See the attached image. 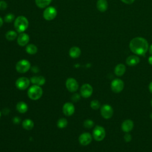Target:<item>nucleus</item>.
<instances>
[{
	"label": "nucleus",
	"instance_id": "1",
	"mask_svg": "<svg viewBox=\"0 0 152 152\" xmlns=\"http://www.w3.org/2000/svg\"><path fill=\"white\" fill-rule=\"evenodd\" d=\"M129 48L134 53L137 55H144L148 49V42L143 37H135L131 40Z\"/></svg>",
	"mask_w": 152,
	"mask_h": 152
},
{
	"label": "nucleus",
	"instance_id": "2",
	"mask_svg": "<svg viewBox=\"0 0 152 152\" xmlns=\"http://www.w3.org/2000/svg\"><path fill=\"white\" fill-rule=\"evenodd\" d=\"M28 26V21L24 16H18L15 20L14 27L17 32L23 33Z\"/></svg>",
	"mask_w": 152,
	"mask_h": 152
},
{
	"label": "nucleus",
	"instance_id": "3",
	"mask_svg": "<svg viewBox=\"0 0 152 152\" xmlns=\"http://www.w3.org/2000/svg\"><path fill=\"white\" fill-rule=\"evenodd\" d=\"M43 94V90L40 86L33 85L30 87L27 90L28 97L33 100H37L41 98Z\"/></svg>",
	"mask_w": 152,
	"mask_h": 152
},
{
	"label": "nucleus",
	"instance_id": "4",
	"mask_svg": "<svg viewBox=\"0 0 152 152\" xmlns=\"http://www.w3.org/2000/svg\"><path fill=\"white\" fill-rule=\"evenodd\" d=\"M106 136L105 129L100 126L96 125L93 131V137L96 141H102Z\"/></svg>",
	"mask_w": 152,
	"mask_h": 152
},
{
	"label": "nucleus",
	"instance_id": "5",
	"mask_svg": "<svg viewBox=\"0 0 152 152\" xmlns=\"http://www.w3.org/2000/svg\"><path fill=\"white\" fill-rule=\"evenodd\" d=\"M31 68L30 62L26 59H21L15 65L16 71L19 73H25Z\"/></svg>",
	"mask_w": 152,
	"mask_h": 152
},
{
	"label": "nucleus",
	"instance_id": "6",
	"mask_svg": "<svg viewBox=\"0 0 152 152\" xmlns=\"http://www.w3.org/2000/svg\"><path fill=\"white\" fill-rule=\"evenodd\" d=\"M30 80L26 77H19L15 81L16 87L20 90H25L29 87Z\"/></svg>",
	"mask_w": 152,
	"mask_h": 152
},
{
	"label": "nucleus",
	"instance_id": "7",
	"mask_svg": "<svg viewBox=\"0 0 152 152\" xmlns=\"http://www.w3.org/2000/svg\"><path fill=\"white\" fill-rule=\"evenodd\" d=\"M110 87L113 92L119 93L123 90L124 88V83L119 78H115L111 82Z\"/></svg>",
	"mask_w": 152,
	"mask_h": 152
},
{
	"label": "nucleus",
	"instance_id": "8",
	"mask_svg": "<svg viewBox=\"0 0 152 152\" xmlns=\"http://www.w3.org/2000/svg\"><path fill=\"white\" fill-rule=\"evenodd\" d=\"M100 113L103 118L106 119H110L113 115V109L108 104H103L100 107Z\"/></svg>",
	"mask_w": 152,
	"mask_h": 152
},
{
	"label": "nucleus",
	"instance_id": "9",
	"mask_svg": "<svg viewBox=\"0 0 152 152\" xmlns=\"http://www.w3.org/2000/svg\"><path fill=\"white\" fill-rule=\"evenodd\" d=\"M65 86L67 90L72 93L75 92L78 90L79 85L77 81L72 77L68 78L65 82Z\"/></svg>",
	"mask_w": 152,
	"mask_h": 152
},
{
	"label": "nucleus",
	"instance_id": "10",
	"mask_svg": "<svg viewBox=\"0 0 152 152\" xmlns=\"http://www.w3.org/2000/svg\"><path fill=\"white\" fill-rule=\"evenodd\" d=\"M57 14L56 10L53 7H49L46 8L43 11V18L48 21L53 20Z\"/></svg>",
	"mask_w": 152,
	"mask_h": 152
},
{
	"label": "nucleus",
	"instance_id": "11",
	"mask_svg": "<svg viewBox=\"0 0 152 152\" xmlns=\"http://www.w3.org/2000/svg\"><path fill=\"white\" fill-rule=\"evenodd\" d=\"M93 92V89L92 86L88 84H84L80 88V94L84 98H88L90 97Z\"/></svg>",
	"mask_w": 152,
	"mask_h": 152
},
{
	"label": "nucleus",
	"instance_id": "12",
	"mask_svg": "<svg viewBox=\"0 0 152 152\" xmlns=\"http://www.w3.org/2000/svg\"><path fill=\"white\" fill-rule=\"evenodd\" d=\"M92 138V135L89 132H84L79 136L78 141L81 145L86 146L91 143Z\"/></svg>",
	"mask_w": 152,
	"mask_h": 152
},
{
	"label": "nucleus",
	"instance_id": "13",
	"mask_svg": "<svg viewBox=\"0 0 152 152\" xmlns=\"http://www.w3.org/2000/svg\"><path fill=\"white\" fill-rule=\"evenodd\" d=\"M63 113L67 116H70L72 115L75 112V106L72 103L66 102L62 107Z\"/></svg>",
	"mask_w": 152,
	"mask_h": 152
},
{
	"label": "nucleus",
	"instance_id": "14",
	"mask_svg": "<svg viewBox=\"0 0 152 152\" xmlns=\"http://www.w3.org/2000/svg\"><path fill=\"white\" fill-rule=\"evenodd\" d=\"M30 37L25 33H21L17 37V43L21 46H26L29 42Z\"/></svg>",
	"mask_w": 152,
	"mask_h": 152
},
{
	"label": "nucleus",
	"instance_id": "15",
	"mask_svg": "<svg viewBox=\"0 0 152 152\" xmlns=\"http://www.w3.org/2000/svg\"><path fill=\"white\" fill-rule=\"evenodd\" d=\"M134 128V122L131 119L125 120L121 125V129L125 132H129Z\"/></svg>",
	"mask_w": 152,
	"mask_h": 152
},
{
	"label": "nucleus",
	"instance_id": "16",
	"mask_svg": "<svg viewBox=\"0 0 152 152\" xmlns=\"http://www.w3.org/2000/svg\"><path fill=\"white\" fill-rule=\"evenodd\" d=\"M30 82L33 85H37L39 86H42L45 84L46 82V79L43 76L36 75L32 77L30 79Z\"/></svg>",
	"mask_w": 152,
	"mask_h": 152
},
{
	"label": "nucleus",
	"instance_id": "17",
	"mask_svg": "<svg viewBox=\"0 0 152 152\" xmlns=\"http://www.w3.org/2000/svg\"><path fill=\"white\" fill-rule=\"evenodd\" d=\"M140 58L136 55L129 56L126 59V63L128 65L132 66L137 65L140 62Z\"/></svg>",
	"mask_w": 152,
	"mask_h": 152
},
{
	"label": "nucleus",
	"instance_id": "18",
	"mask_svg": "<svg viewBox=\"0 0 152 152\" xmlns=\"http://www.w3.org/2000/svg\"><path fill=\"white\" fill-rule=\"evenodd\" d=\"M126 71V66L123 64H118L114 69V72L116 75L118 77L122 76Z\"/></svg>",
	"mask_w": 152,
	"mask_h": 152
},
{
	"label": "nucleus",
	"instance_id": "19",
	"mask_svg": "<svg viewBox=\"0 0 152 152\" xmlns=\"http://www.w3.org/2000/svg\"><path fill=\"white\" fill-rule=\"evenodd\" d=\"M16 109L20 113H25L28 110V106L24 102L20 101L17 103Z\"/></svg>",
	"mask_w": 152,
	"mask_h": 152
},
{
	"label": "nucleus",
	"instance_id": "20",
	"mask_svg": "<svg viewBox=\"0 0 152 152\" xmlns=\"http://www.w3.org/2000/svg\"><path fill=\"white\" fill-rule=\"evenodd\" d=\"M96 5L97 8L100 12L106 11L108 7V4L106 0H98Z\"/></svg>",
	"mask_w": 152,
	"mask_h": 152
},
{
	"label": "nucleus",
	"instance_id": "21",
	"mask_svg": "<svg viewBox=\"0 0 152 152\" xmlns=\"http://www.w3.org/2000/svg\"><path fill=\"white\" fill-rule=\"evenodd\" d=\"M34 122L30 119H26L22 122L23 128L27 131H30L34 127Z\"/></svg>",
	"mask_w": 152,
	"mask_h": 152
},
{
	"label": "nucleus",
	"instance_id": "22",
	"mask_svg": "<svg viewBox=\"0 0 152 152\" xmlns=\"http://www.w3.org/2000/svg\"><path fill=\"white\" fill-rule=\"evenodd\" d=\"M69 55L72 58H77L81 55V50L78 47H72L69 50Z\"/></svg>",
	"mask_w": 152,
	"mask_h": 152
},
{
	"label": "nucleus",
	"instance_id": "23",
	"mask_svg": "<svg viewBox=\"0 0 152 152\" xmlns=\"http://www.w3.org/2000/svg\"><path fill=\"white\" fill-rule=\"evenodd\" d=\"M51 1L52 0H35L36 5L40 8H43L48 6Z\"/></svg>",
	"mask_w": 152,
	"mask_h": 152
},
{
	"label": "nucleus",
	"instance_id": "24",
	"mask_svg": "<svg viewBox=\"0 0 152 152\" xmlns=\"http://www.w3.org/2000/svg\"><path fill=\"white\" fill-rule=\"evenodd\" d=\"M26 50L27 53L30 55H34L37 52V48L33 44H29L26 46Z\"/></svg>",
	"mask_w": 152,
	"mask_h": 152
},
{
	"label": "nucleus",
	"instance_id": "25",
	"mask_svg": "<svg viewBox=\"0 0 152 152\" xmlns=\"http://www.w3.org/2000/svg\"><path fill=\"white\" fill-rule=\"evenodd\" d=\"M17 34L16 31L13 30H10L5 34V37L8 40H14L17 38Z\"/></svg>",
	"mask_w": 152,
	"mask_h": 152
},
{
	"label": "nucleus",
	"instance_id": "26",
	"mask_svg": "<svg viewBox=\"0 0 152 152\" xmlns=\"http://www.w3.org/2000/svg\"><path fill=\"white\" fill-rule=\"evenodd\" d=\"M67 125H68V121L66 118H62L58 119L57 121V126L59 128H61V129L64 128L66 127Z\"/></svg>",
	"mask_w": 152,
	"mask_h": 152
},
{
	"label": "nucleus",
	"instance_id": "27",
	"mask_svg": "<svg viewBox=\"0 0 152 152\" xmlns=\"http://www.w3.org/2000/svg\"><path fill=\"white\" fill-rule=\"evenodd\" d=\"M90 107L94 110H97L100 107V103L97 100H93L90 103Z\"/></svg>",
	"mask_w": 152,
	"mask_h": 152
},
{
	"label": "nucleus",
	"instance_id": "28",
	"mask_svg": "<svg viewBox=\"0 0 152 152\" xmlns=\"http://www.w3.org/2000/svg\"><path fill=\"white\" fill-rule=\"evenodd\" d=\"M94 124V123L93 121L91 119H87L85 120L83 123L84 126L88 129H90V128H91L92 127H93Z\"/></svg>",
	"mask_w": 152,
	"mask_h": 152
},
{
	"label": "nucleus",
	"instance_id": "29",
	"mask_svg": "<svg viewBox=\"0 0 152 152\" xmlns=\"http://www.w3.org/2000/svg\"><path fill=\"white\" fill-rule=\"evenodd\" d=\"M15 18V16L13 14L9 13L7 14L4 17V20L6 23H11L12 22Z\"/></svg>",
	"mask_w": 152,
	"mask_h": 152
},
{
	"label": "nucleus",
	"instance_id": "30",
	"mask_svg": "<svg viewBox=\"0 0 152 152\" xmlns=\"http://www.w3.org/2000/svg\"><path fill=\"white\" fill-rule=\"evenodd\" d=\"M81 96L78 93H74L71 97V100L74 102H77L80 99Z\"/></svg>",
	"mask_w": 152,
	"mask_h": 152
},
{
	"label": "nucleus",
	"instance_id": "31",
	"mask_svg": "<svg viewBox=\"0 0 152 152\" xmlns=\"http://www.w3.org/2000/svg\"><path fill=\"white\" fill-rule=\"evenodd\" d=\"M124 140H125L126 142H130V141H131V140H132V136H131V135L129 132H126V133L125 134V135H124Z\"/></svg>",
	"mask_w": 152,
	"mask_h": 152
},
{
	"label": "nucleus",
	"instance_id": "32",
	"mask_svg": "<svg viewBox=\"0 0 152 152\" xmlns=\"http://www.w3.org/2000/svg\"><path fill=\"white\" fill-rule=\"evenodd\" d=\"M7 8V4L4 1H0V10H4Z\"/></svg>",
	"mask_w": 152,
	"mask_h": 152
},
{
	"label": "nucleus",
	"instance_id": "33",
	"mask_svg": "<svg viewBox=\"0 0 152 152\" xmlns=\"http://www.w3.org/2000/svg\"><path fill=\"white\" fill-rule=\"evenodd\" d=\"M12 122H13V123L15 124H18L20 123L21 119H20V118L19 117H18V116H15V117H14L13 119H12Z\"/></svg>",
	"mask_w": 152,
	"mask_h": 152
},
{
	"label": "nucleus",
	"instance_id": "34",
	"mask_svg": "<svg viewBox=\"0 0 152 152\" xmlns=\"http://www.w3.org/2000/svg\"><path fill=\"white\" fill-rule=\"evenodd\" d=\"M31 71L33 72H35V73H37L39 71V68L37 66H33L31 67Z\"/></svg>",
	"mask_w": 152,
	"mask_h": 152
},
{
	"label": "nucleus",
	"instance_id": "35",
	"mask_svg": "<svg viewBox=\"0 0 152 152\" xmlns=\"http://www.w3.org/2000/svg\"><path fill=\"white\" fill-rule=\"evenodd\" d=\"M135 0H121L122 2L126 4H131L134 2Z\"/></svg>",
	"mask_w": 152,
	"mask_h": 152
},
{
	"label": "nucleus",
	"instance_id": "36",
	"mask_svg": "<svg viewBox=\"0 0 152 152\" xmlns=\"http://www.w3.org/2000/svg\"><path fill=\"white\" fill-rule=\"evenodd\" d=\"M9 112H10V110H9L8 109H7V108H5V109H4L3 110L2 113H3L4 115H7V114H8Z\"/></svg>",
	"mask_w": 152,
	"mask_h": 152
},
{
	"label": "nucleus",
	"instance_id": "37",
	"mask_svg": "<svg viewBox=\"0 0 152 152\" xmlns=\"http://www.w3.org/2000/svg\"><path fill=\"white\" fill-rule=\"evenodd\" d=\"M148 89H149L150 92L152 94V81H151V82H150V83L149 84V86H148Z\"/></svg>",
	"mask_w": 152,
	"mask_h": 152
},
{
	"label": "nucleus",
	"instance_id": "38",
	"mask_svg": "<svg viewBox=\"0 0 152 152\" xmlns=\"http://www.w3.org/2000/svg\"><path fill=\"white\" fill-rule=\"evenodd\" d=\"M148 63H149L151 65H152V55L150 56L148 58Z\"/></svg>",
	"mask_w": 152,
	"mask_h": 152
},
{
	"label": "nucleus",
	"instance_id": "39",
	"mask_svg": "<svg viewBox=\"0 0 152 152\" xmlns=\"http://www.w3.org/2000/svg\"><path fill=\"white\" fill-rule=\"evenodd\" d=\"M2 25H3V20L2 18L0 17V27H1Z\"/></svg>",
	"mask_w": 152,
	"mask_h": 152
},
{
	"label": "nucleus",
	"instance_id": "40",
	"mask_svg": "<svg viewBox=\"0 0 152 152\" xmlns=\"http://www.w3.org/2000/svg\"><path fill=\"white\" fill-rule=\"evenodd\" d=\"M149 51H150V54L152 55V45L150 46V49H149Z\"/></svg>",
	"mask_w": 152,
	"mask_h": 152
},
{
	"label": "nucleus",
	"instance_id": "41",
	"mask_svg": "<svg viewBox=\"0 0 152 152\" xmlns=\"http://www.w3.org/2000/svg\"><path fill=\"white\" fill-rule=\"evenodd\" d=\"M150 118L152 119V113L150 114Z\"/></svg>",
	"mask_w": 152,
	"mask_h": 152
},
{
	"label": "nucleus",
	"instance_id": "42",
	"mask_svg": "<svg viewBox=\"0 0 152 152\" xmlns=\"http://www.w3.org/2000/svg\"><path fill=\"white\" fill-rule=\"evenodd\" d=\"M151 107H152V99H151Z\"/></svg>",
	"mask_w": 152,
	"mask_h": 152
},
{
	"label": "nucleus",
	"instance_id": "43",
	"mask_svg": "<svg viewBox=\"0 0 152 152\" xmlns=\"http://www.w3.org/2000/svg\"><path fill=\"white\" fill-rule=\"evenodd\" d=\"M1 117V112L0 111V118Z\"/></svg>",
	"mask_w": 152,
	"mask_h": 152
}]
</instances>
